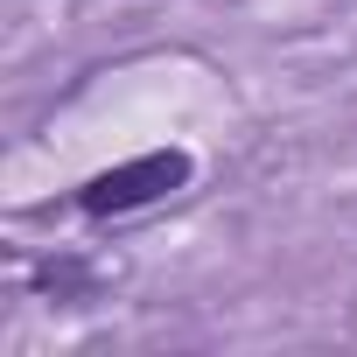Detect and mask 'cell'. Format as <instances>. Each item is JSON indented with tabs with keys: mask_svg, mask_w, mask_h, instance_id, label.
Instances as JSON below:
<instances>
[{
	"mask_svg": "<svg viewBox=\"0 0 357 357\" xmlns=\"http://www.w3.org/2000/svg\"><path fill=\"white\" fill-rule=\"evenodd\" d=\"M190 175H197V154L190 147H154V154H133V161L91 175V183L77 190V211L126 218V211H147V204H168L175 190H190Z\"/></svg>",
	"mask_w": 357,
	"mask_h": 357,
	"instance_id": "6da1fadb",
	"label": "cell"
}]
</instances>
